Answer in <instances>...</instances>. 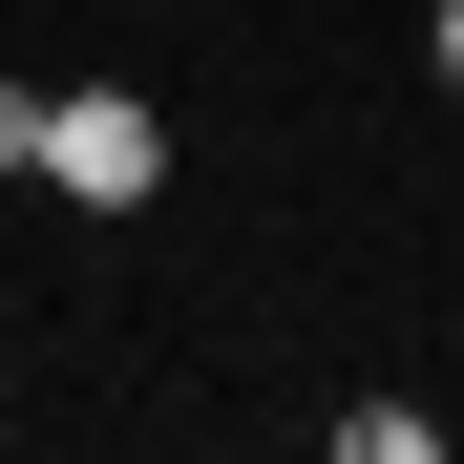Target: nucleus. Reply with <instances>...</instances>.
<instances>
[{"instance_id":"obj_3","label":"nucleus","mask_w":464,"mask_h":464,"mask_svg":"<svg viewBox=\"0 0 464 464\" xmlns=\"http://www.w3.org/2000/svg\"><path fill=\"white\" fill-rule=\"evenodd\" d=\"M443 85H464V0H443Z\"/></svg>"},{"instance_id":"obj_1","label":"nucleus","mask_w":464,"mask_h":464,"mask_svg":"<svg viewBox=\"0 0 464 464\" xmlns=\"http://www.w3.org/2000/svg\"><path fill=\"white\" fill-rule=\"evenodd\" d=\"M43 190H63V211H148V190H169V127H148L127 85H85V106H43Z\"/></svg>"},{"instance_id":"obj_2","label":"nucleus","mask_w":464,"mask_h":464,"mask_svg":"<svg viewBox=\"0 0 464 464\" xmlns=\"http://www.w3.org/2000/svg\"><path fill=\"white\" fill-rule=\"evenodd\" d=\"M0 169H43V85H0Z\"/></svg>"}]
</instances>
